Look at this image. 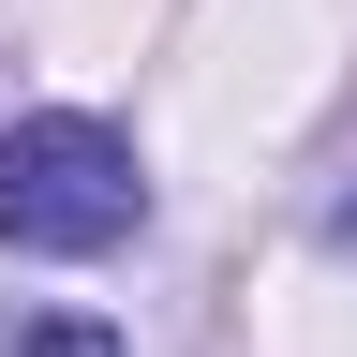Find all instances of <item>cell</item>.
<instances>
[{
    "label": "cell",
    "mask_w": 357,
    "mask_h": 357,
    "mask_svg": "<svg viewBox=\"0 0 357 357\" xmlns=\"http://www.w3.org/2000/svg\"><path fill=\"white\" fill-rule=\"evenodd\" d=\"M30 357H119V342L89 328V312H60V328H30Z\"/></svg>",
    "instance_id": "obj_2"
},
{
    "label": "cell",
    "mask_w": 357,
    "mask_h": 357,
    "mask_svg": "<svg viewBox=\"0 0 357 357\" xmlns=\"http://www.w3.org/2000/svg\"><path fill=\"white\" fill-rule=\"evenodd\" d=\"M149 178H134V134L105 119H15L0 134V238L15 253H105L134 238Z\"/></svg>",
    "instance_id": "obj_1"
}]
</instances>
